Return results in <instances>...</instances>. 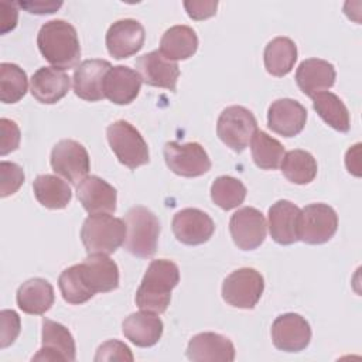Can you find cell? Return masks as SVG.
Masks as SVG:
<instances>
[{"instance_id":"6da1fadb","label":"cell","mask_w":362,"mask_h":362,"mask_svg":"<svg viewBox=\"0 0 362 362\" xmlns=\"http://www.w3.org/2000/svg\"><path fill=\"white\" fill-rule=\"evenodd\" d=\"M58 286L66 303L83 304L96 293H109L119 287V267L107 255H88L82 263L59 274Z\"/></svg>"},{"instance_id":"7a4b0ae2","label":"cell","mask_w":362,"mask_h":362,"mask_svg":"<svg viewBox=\"0 0 362 362\" xmlns=\"http://www.w3.org/2000/svg\"><path fill=\"white\" fill-rule=\"evenodd\" d=\"M180 281L178 266L167 259L153 260L136 291V304L141 311L163 314L171 301V291Z\"/></svg>"},{"instance_id":"3957f363","label":"cell","mask_w":362,"mask_h":362,"mask_svg":"<svg viewBox=\"0 0 362 362\" xmlns=\"http://www.w3.org/2000/svg\"><path fill=\"white\" fill-rule=\"evenodd\" d=\"M37 45L41 55L58 69L74 68L81 58L76 30L65 20H49L38 31Z\"/></svg>"},{"instance_id":"277c9868","label":"cell","mask_w":362,"mask_h":362,"mask_svg":"<svg viewBox=\"0 0 362 362\" xmlns=\"http://www.w3.org/2000/svg\"><path fill=\"white\" fill-rule=\"evenodd\" d=\"M126 239L124 249L140 259H148L154 256L157 250V242L160 236L158 218L146 206H132L126 216Z\"/></svg>"},{"instance_id":"5b68a950","label":"cell","mask_w":362,"mask_h":362,"mask_svg":"<svg viewBox=\"0 0 362 362\" xmlns=\"http://www.w3.org/2000/svg\"><path fill=\"white\" fill-rule=\"evenodd\" d=\"M81 239L88 255L115 253L126 239V223L109 214L89 215L82 225Z\"/></svg>"},{"instance_id":"8992f818","label":"cell","mask_w":362,"mask_h":362,"mask_svg":"<svg viewBox=\"0 0 362 362\" xmlns=\"http://www.w3.org/2000/svg\"><path fill=\"white\" fill-rule=\"evenodd\" d=\"M106 136L112 151L116 154L117 160L136 170L150 161L148 146L140 132L126 120H117L107 126Z\"/></svg>"},{"instance_id":"52a82bcc","label":"cell","mask_w":362,"mask_h":362,"mask_svg":"<svg viewBox=\"0 0 362 362\" xmlns=\"http://www.w3.org/2000/svg\"><path fill=\"white\" fill-rule=\"evenodd\" d=\"M257 122L253 113L243 106H229L222 110L216 123V134L235 153H242L250 143Z\"/></svg>"},{"instance_id":"ba28073f","label":"cell","mask_w":362,"mask_h":362,"mask_svg":"<svg viewBox=\"0 0 362 362\" xmlns=\"http://www.w3.org/2000/svg\"><path fill=\"white\" fill-rule=\"evenodd\" d=\"M263 290V276L252 267H242L223 280L222 298L232 307L252 310L259 303Z\"/></svg>"},{"instance_id":"9c48e42d","label":"cell","mask_w":362,"mask_h":362,"mask_svg":"<svg viewBox=\"0 0 362 362\" xmlns=\"http://www.w3.org/2000/svg\"><path fill=\"white\" fill-rule=\"evenodd\" d=\"M338 215L327 204L317 202L300 209L298 240L308 245H322L337 232Z\"/></svg>"},{"instance_id":"30bf717a","label":"cell","mask_w":362,"mask_h":362,"mask_svg":"<svg viewBox=\"0 0 362 362\" xmlns=\"http://www.w3.org/2000/svg\"><path fill=\"white\" fill-rule=\"evenodd\" d=\"M49 161L52 170L72 185L86 178L90 170V160L85 146L72 139L59 140L52 147Z\"/></svg>"},{"instance_id":"8fae6325","label":"cell","mask_w":362,"mask_h":362,"mask_svg":"<svg viewBox=\"0 0 362 362\" xmlns=\"http://www.w3.org/2000/svg\"><path fill=\"white\" fill-rule=\"evenodd\" d=\"M167 167L177 175L192 178L204 175L211 170V160L205 148L197 143L168 141L164 146Z\"/></svg>"},{"instance_id":"7c38bea8","label":"cell","mask_w":362,"mask_h":362,"mask_svg":"<svg viewBox=\"0 0 362 362\" xmlns=\"http://www.w3.org/2000/svg\"><path fill=\"white\" fill-rule=\"evenodd\" d=\"M272 341L280 351L300 352L311 341V327L300 314H281L272 324Z\"/></svg>"},{"instance_id":"4fadbf2b","label":"cell","mask_w":362,"mask_h":362,"mask_svg":"<svg viewBox=\"0 0 362 362\" xmlns=\"http://www.w3.org/2000/svg\"><path fill=\"white\" fill-rule=\"evenodd\" d=\"M266 219L253 206L238 209L229 221V230L235 245L242 250L257 249L266 238Z\"/></svg>"},{"instance_id":"5bb4252c","label":"cell","mask_w":362,"mask_h":362,"mask_svg":"<svg viewBox=\"0 0 362 362\" xmlns=\"http://www.w3.org/2000/svg\"><path fill=\"white\" fill-rule=\"evenodd\" d=\"M171 228L177 240L189 246L208 242L215 232L212 218L206 212L197 208H185L178 211L173 218Z\"/></svg>"},{"instance_id":"9a60e30c","label":"cell","mask_w":362,"mask_h":362,"mask_svg":"<svg viewBox=\"0 0 362 362\" xmlns=\"http://www.w3.org/2000/svg\"><path fill=\"white\" fill-rule=\"evenodd\" d=\"M146 40V31L140 21L123 18L115 21L106 33V48L116 58H129L139 52Z\"/></svg>"},{"instance_id":"2e32d148","label":"cell","mask_w":362,"mask_h":362,"mask_svg":"<svg viewBox=\"0 0 362 362\" xmlns=\"http://www.w3.org/2000/svg\"><path fill=\"white\" fill-rule=\"evenodd\" d=\"M76 349L72 334L62 324L42 320V345L33 361H75Z\"/></svg>"},{"instance_id":"e0dca14e","label":"cell","mask_w":362,"mask_h":362,"mask_svg":"<svg viewBox=\"0 0 362 362\" xmlns=\"http://www.w3.org/2000/svg\"><path fill=\"white\" fill-rule=\"evenodd\" d=\"M136 71L141 81L150 86L164 88L171 92L177 88L180 68L177 62L165 58L158 49L139 57L136 59Z\"/></svg>"},{"instance_id":"ac0fdd59","label":"cell","mask_w":362,"mask_h":362,"mask_svg":"<svg viewBox=\"0 0 362 362\" xmlns=\"http://www.w3.org/2000/svg\"><path fill=\"white\" fill-rule=\"evenodd\" d=\"M305 122L307 110L294 99H277L269 106L267 126L272 132L283 137L297 136L304 129Z\"/></svg>"},{"instance_id":"d6986e66","label":"cell","mask_w":362,"mask_h":362,"mask_svg":"<svg viewBox=\"0 0 362 362\" xmlns=\"http://www.w3.org/2000/svg\"><path fill=\"white\" fill-rule=\"evenodd\" d=\"M112 68L106 59L82 61L74 71V92L88 102H98L105 98L103 83L106 74Z\"/></svg>"},{"instance_id":"ffe728a7","label":"cell","mask_w":362,"mask_h":362,"mask_svg":"<svg viewBox=\"0 0 362 362\" xmlns=\"http://www.w3.org/2000/svg\"><path fill=\"white\" fill-rule=\"evenodd\" d=\"M76 195L83 209L90 214H113L116 211L117 192L98 175H88L76 187Z\"/></svg>"},{"instance_id":"44dd1931","label":"cell","mask_w":362,"mask_h":362,"mask_svg":"<svg viewBox=\"0 0 362 362\" xmlns=\"http://www.w3.org/2000/svg\"><path fill=\"white\" fill-rule=\"evenodd\" d=\"M187 358L194 362H232L235 346L229 338L221 334L201 332L189 339Z\"/></svg>"},{"instance_id":"7402d4cb","label":"cell","mask_w":362,"mask_h":362,"mask_svg":"<svg viewBox=\"0 0 362 362\" xmlns=\"http://www.w3.org/2000/svg\"><path fill=\"white\" fill-rule=\"evenodd\" d=\"M69 88V75L55 66H41L31 76V95L44 105H54L59 102L68 93Z\"/></svg>"},{"instance_id":"603a6c76","label":"cell","mask_w":362,"mask_h":362,"mask_svg":"<svg viewBox=\"0 0 362 362\" xmlns=\"http://www.w3.org/2000/svg\"><path fill=\"white\" fill-rule=\"evenodd\" d=\"M335 76L337 72L334 65L320 58L304 59L296 71V82L300 90L310 98L332 88Z\"/></svg>"},{"instance_id":"cb8c5ba5","label":"cell","mask_w":362,"mask_h":362,"mask_svg":"<svg viewBox=\"0 0 362 362\" xmlns=\"http://www.w3.org/2000/svg\"><path fill=\"white\" fill-rule=\"evenodd\" d=\"M300 208L287 201L279 199L269 208V232L279 245H293L298 240Z\"/></svg>"},{"instance_id":"d4e9b609","label":"cell","mask_w":362,"mask_h":362,"mask_svg":"<svg viewBox=\"0 0 362 362\" xmlns=\"http://www.w3.org/2000/svg\"><path fill=\"white\" fill-rule=\"evenodd\" d=\"M141 82L137 71L124 65L112 66L103 83L105 98L116 105H129L137 98Z\"/></svg>"},{"instance_id":"484cf974","label":"cell","mask_w":362,"mask_h":362,"mask_svg":"<svg viewBox=\"0 0 362 362\" xmlns=\"http://www.w3.org/2000/svg\"><path fill=\"white\" fill-rule=\"evenodd\" d=\"M163 321L157 314L140 311L130 314L122 324L124 337L136 346L148 348L156 345L163 335Z\"/></svg>"},{"instance_id":"4316f807","label":"cell","mask_w":362,"mask_h":362,"mask_svg":"<svg viewBox=\"0 0 362 362\" xmlns=\"http://www.w3.org/2000/svg\"><path fill=\"white\" fill-rule=\"evenodd\" d=\"M16 300L18 308L25 314L42 315L54 304V287L48 280L34 277L18 287Z\"/></svg>"},{"instance_id":"83f0119b","label":"cell","mask_w":362,"mask_h":362,"mask_svg":"<svg viewBox=\"0 0 362 362\" xmlns=\"http://www.w3.org/2000/svg\"><path fill=\"white\" fill-rule=\"evenodd\" d=\"M198 49V37L188 25H173L161 37L160 52L170 61H182Z\"/></svg>"},{"instance_id":"f1b7e54d","label":"cell","mask_w":362,"mask_h":362,"mask_svg":"<svg viewBox=\"0 0 362 362\" xmlns=\"http://www.w3.org/2000/svg\"><path fill=\"white\" fill-rule=\"evenodd\" d=\"M264 68L273 76L287 75L297 61V45L287 37H276L267 42L263 54Z\"/></svg>"},{"instance_id":"f546056e","label":"cell","mask_w":362,"mask_h":362,"mask_svg":"<svg viewBox=\"0 0 362 362\" xmlns=\"http://www.w3.org/2000/svg\"><path fill=\"white\" fill-rule=\"evenodd\" d=\"M37 201L49 209H64L72 199L68 182L52 174H41L33 182Z\"/></svg>"},{"instance_id":"4dcf8cb0","label":"cell","mask_w":362,"mask_h":362,"mask_svg":"<svg viewBox=\"0 0 362 362\" xmlns=\"http://www.w3.org/2000/svg\"><path fill=\"white\" fill-rule=\"evenodd\" d=\"M313 107L318 116L332 129L346 133L351 127L349 112L344 102L332 92H320L313 96Z\"/></svg>"},{"instance_id":"1f68e13d","label":"cell","mask_w":362,"mask_h":362,"mask_svg":"<svg viewBox=\"0 0 362 362\" xmlns=\"http://www.w3.org/2000/svg\"><path fill=\"white\" fill-rule=\"evenodd\" d=\"M283 175L293 184H310L317 175V161L311 153L305 150H290L284 153L280 163Z\"/></svg>"},{"instance_id":"d6a6232c","label":"cell","mask_w":362,"mask_h":362,"mask_svg":"<svg viewBox=\"0 0 362 362\" xmlns=\"http://www.w3.org/2000/svg\"><path fill=\"white\" fill-rule=\"evenodd\" d=\"M250 143L252 158L259 168L276 170L280 165L284 157V147L279 140L263 130H256Z\"/></svg>"},{"instance_id":"836d02e7","label":"cell","mask_w":362,"mask_h":362,"mask_svg":"<svg viewBox=\"0 0 362 362\" xmlns=\"http://www.w3.org/2000/svg\"><path fill=\"white\" fill-rule=\"evenodd\" d=\"M211 198L223 211H230L245 201L246 187L235 177L221 175L211 185Z\"/></svg>"},{"instance_id":"e575fe53","label":"cell","mask_w":362,"mask_h":362,"mask_svg":"<svg viewBox=\"0 0 362 362\" xmlns=\"http://www.w3.org/2000/svg\"><path fill=\"white\" fill-rule=\"evenodd\" d=\"M27 74L16 64H0V99L3 103H16L27 92Z\"/></svg>"},{"instance_id":"d590c367","label":"cell","mask_w":362,"mask_h":362,"mask_svg":"<svg viewBox=\"0 0 362 362\" xmlns=\"http://www.w3.org/2000/svg\"><path fill=\"white\" fill-rule=\"evenodd\" d=\"M24 182V171L23 168L10 161L0 163V195L6 198L8 195L16 194Z\"/></svg>"},{"instance_id":"8d00e7d4","label":"cell","mask_w":362,"mask_h":362,"mask_svg":"<svg viewBox=\"0 0 362 362\" xmlns=\"http://www.w3.org/2000/svg\"><path fill=\"white\" fill-rule=\"evenodd\" d=\"M93 359L96 362H100V361H129V362H132L134 358H133L130 348L126 344H123L117 339H110V341L103 342L98 348Z\"/></svg>"},{"instance_id":"74e56055","label":"cell","mask_w":362,"mask_h":362,"mask_svg":"<svg viewBox=\"0 0 362 362\" xmlns=\"http://www.w3.org/2000/svg\"><path fill=\"white\" fill-rule=\"evenodd\" d=\"M0 339H1V348H7L8 345H11L18 334H20V328H21V322H20V317L16 311L13 310H3L0 313Z\"/></svg>"},{"instance_id":"f35d334b","label":"cell","mask_w":362,"mask_h":362,"mask_svg":"<svg viewBox=\"0 0 362 362\" xmlns=\"http://www.w3.org/2000/svg\"><path fill=\"white\" fill-rule=\"evenodd\" d=\"M0 154L6 156L18 148L20 144V129L16 122L1 117L0 119Z\"/></svg>"},{"instance_id":"ab89813d","label":"cell","mask_w":362,"mask_h":362,"mask_svg":"<svg viewBox=\"0 0 362 362\" xmlns=\"http://www.w3.org/2000/svg\"><path fill=\"white\" fill-rule=\"evenodd\" d=\"M187 14L194 20H205L215 16L218 1H184Z\"/></svg>"},{"instance_id":"60d3db41","label":"cell","mask_w":362,"mask_h":362,"mask_svg":"<svg viewBox=\"0 0 362 362\" xmlns=\"http://www.w3.org/2000/svg\"><path fill=\"white\" fill-rule=\"evenodd\" d=\"M0 21H1V34H6L11 30L16 28L17 25V18H18V11L16 3L10 1H1L0 3Z\"/></svg>"},{"instance_id":"b9f144b4","label":"cell","mask_w":362,"mask_h":362,"mask_svg":"<svg viewBox=\"0 0 362 362\" xmlns=\"http://www.w3.org/2000/svg\"><path fill=\"white\" fill-rule=\"evenodd\" d=\"M17 4L25 8L31 14H51V13H55L62 6V1L34 0V1H18Z\"/></svg>"}]
</instances>
